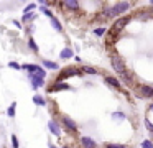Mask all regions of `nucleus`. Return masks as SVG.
Instances as JSON below:
<instances>
[{
  "instance_id": "nucleus-12",
  "label": "nucleus",
  "mask_w": 153,
  "mask_h": 148,
  "mask_svg": "<svg viewBox=\"0 0 153 148\" xmlns=\"http://www.w3.org/2000/svg\"><path fill=\"white\" fill-rule=\"evenodd\" d=\"M79 143L82 148H97L96 140H92L91 137H86V135H82V137L79 138Z\"/></svg>"
},
{
  "instance_id": "nucleus-19",
  "label": "nucleus",
  "mask_w": 153,
  "mask_h": 148,
  "mask_svg": "<svg viewBox=\"0 0 153 148\" xmlns=\"http://www.w3.org/2000/svg\"><path fill=\"white\" fill-rule=\"evenodd\" d=\"M112 120H115V122H120V120H125L127 118V115H125V112H120V110H117V112H114L112 115Z\"/></svg>"
},
{
  "instance_id": "nucleus-4",
  "label": "nucleus",
  "mask_w": 153,
  "mask_h": 148,
  "mask_svg": "<svg viewBox=\"0 0 153 148\" xmlns=\"http://www.w3.org/2000/svg\"><path fill=\"white\" fill-rule=\"evenodd\" d=\"M45 79H46V76H43V74H28V81L31 82V87H33L35 91L43 87Z\"/></svg>"
},
{
  "instance_id": "nucleus-6",
  "label": "nucleus",
  "mask_w": 153,
  "mask_h": 148,
  "mask_svg": "<svg viewBox=\"0 0 153 148\" xmlns=\"http://www.w3.org/2000/svg\"><path fill=\"white\" fill-rule=\"evenodd\" d=\"M114 12H115V16H123V13H127L130 10V2H117L114 3Z\"/></svg>"
},
{
  "instance_id": "nucleus-34",
  "label": "nucleus",
  "mask_w": 153,
  "mask_h": 148,
  "mask_svg": "<svg viewBox=\"0 0 153 148\" xmlns=\"http://www.w3.org/2000/svg\"><path fill=\"white\" fill-rule=\"evenodd\" d=\"M48 147H50V148H58V147H56V145H54V143H48Z\"/></svg>"
},
{
  "instance_id": "nucleus-2",
  "label": "nucleus",
  "mask_w": 153,
  "mask_h": 148,
  "mask_svg": "<svg viewBox=\"0 0 153 148\" xmlns=\"http://www.w3.org/2000/svg\"><path fill=\"white\" fill-rule=\"evenodd\" d=\"M130 20H132L130 16H119V18H115V22L112 23V26H110L109 35L110 36H119L120 33L123 31V28L130 23Z\"/></svg>"
},
{
  "instance_id": "nucleus-7",
  "label": "nucleus",
  "mask_w": 153,
  "mask_h": 148,
  "mask_svg": "<svg viewBox=\"0 0 153 148\" xmlns=\"http://www.w3.org/2000/svg\"><path fill=\"white\" fill-rule=\"evenodd\" d=\"M46 91L50 92V94H53V92H59V91H71V86L68 84V82H56L54 81L53 84L48 86Z\"/></svg>"
},
{
  "instance_id": "nucleus-11",
  "label": "nucleus",
  "mask_w": 153,
  "mask_h": 148,
  "mask_svg": "<svg viewBox=\"0 0 153 148\" xmlns=\"http://www.w3.org/2000/svg\"><path fill=\"white\" fill-rule=\"evenodd\" d=\"M104 82H105L107 86H110V87L117 89V91L122 89V82H120L117 77H114V76H105V77H104Z\"/></svg>"
},
{
  "instance_id": "nucleus-24",
  "label": "nucleus",
  "mask_w": 153,
  "mask_h": 148,
  "mask_svg": "<svg viewBox=\"0 0 153 148\" xmlns=\"http://www.w3.org/2000/svg\"><path fill=\"white\" fill-rule=\"evenodd\" d=\"M40 13H41V15H45V16H48L50 20L54 16V15H53V12H51V10L48 8L46 5H41V7H40Z\"/></svg>"
},
{
  "instance_id": "nucleus-1",
  "label": "nucleus",
  "mask_w": 153,
  "mask_h": 148,
  "mask_svg": "<svg viewBox=\"0 0 153 148\" xmlns=\"http://www.w3.org/2000/svg\"><path fill=\"white\" fill-rule=\"evenodd\" d=\"M79 76H82L81 68L68 66V68H64L59 71V74H58V77H56V82H64V79H68V77H79Z\"/></svg>"
},
{
  "instance_id": "nucleus-35",
  "label": "nucleus",
  "mask_w": 153,
  "mask_h": 148,
  "mask_svg": "<svg viewBox=\"0 0 153 148\" xmlns=\"http://www.w3.org/2000/svg\"><path fill=\"white\" fill-rule=\"evenodd\" d=\"M63 148H71V147H69V145H64V147H63Z\"/></svg>"
},
{
  "instance_id": "nucleus-26",
  "label": "nucleus",
  "mask_w": 153,
  "mask_h": 148,
  "mask_svg": "<svg viewBox=\"0 0 153 148\" xmlns=\"http://www.w3.org/2000/svg\"><path fill=\"white\" fill-rule=\"evenodd\" d=\"M8 68H10V69H15V71H22V69H23V66L18 64L17 61H10V62H8Z\"/></svg>"
},
{
  "instance_id": "nucleus-15",
  "label": "nucleus",
  "mask_w": 153,
  "mask_h": 148,
  "mask_svg": "<svg viewBox=\"0 0 153 148\" xmlns=\"http://www.w3.org/2000/svg\"><path fill=\"white\" fill-rule=\"evenodd\" d=\"M120 79H122L127 86H130V84H133V81H135V76H133V72L125 71V72H122V74H120Z\"/></svg>"
},
{
  "instance_id": "nucleus-20",
  "label": "nucleus",
  "mask_w": 153,
  "mask_h": 148,
  "mask_svg": "<svg viewBox=\"0 0 153 148\" xmlns=\"http://www.w3.org/2000/svg\"><path fill=\"white\" fill-rule=\"evenodd\" d=\"M81 71H82V74H89V76H96L97 74V69L92 68V66H82Z\"/></svg>"
},
{
  "instance_id": "nucleus-14",
  "label": "nucleus",
  "mask_w": 153,
  "mask_h": 148,
  "mask_svg": "<svg viewBox=\"0 0 153 148\" xmlns=\"http://www.w3.org/2000/svg\"><path fill=\"white\" fill-rule=\"evenodd\" d=\"M100 13H102V16H104L105 20H112V18H115V12H114V7H112V5H110V7H104Z\"/></svg>"
},
{
  "instance_id": "nucleus-10",
  "label": "nucleus",
  "mask_w": 153,
  "mask_h": 148,
  "mask_svg": "<svg viewBox=\"0 0 153 148\" xmlns=\"http://www.w3.org/2000/svg\"><path fill=\"white\" fill-rule=\"evenodd\" d=\"M48 130H50V133L54 135V137H58V138L61 137V125L58 123L56 120H50V122H48Z\"/></svg>"
},
{
  "instance_id": "nucleus-17",
  "label": "nucleus",
  "mask_w": 153,
  "mask_h": 148,
  "mask_svg": "<svg viewBox=\"0 0 153 148\" xmlns=\"http://www.w3.org/2000/svg\"><path fill=\"white\" fill-rule=\"evenodd\" d=\"M31 100H33V104L38 105V107H45V105H46V99H45L43 95H40V94H35Z\"/></svg>"
},
{
  "instance_id": "nucleus-27",
  "label": "nucleus",
  "mask_w": 153,
  "mask_h": 148,
  "mask_svg": "<svg viewBox=\"0 0 153 148\" xmlns=\"http://www.w3.org/2000/svg\"><path fill=\"white\" fill-rule=\"evenodd\" d=\"M104 33H107V28H105V26L94 28V35H96V36H104Z\"/></svg>"
},
{
  "instance_id": "nucleus-13",
  "label": "nucleus",
  "mask_w": 153,
  "mask_h": 148,
  "mask_svg": "<svg viewBox=\"0 0 153 148\" xmlns=\"http://www.w3.org/2000/svg\"><path fill=\"white\" fill-rule=\"evenodd\" d=\"M41 66H43L45 69H48V71H58V69H59V64H58L56 61H51V59H43V61H41Z\"/></svg>"
},
{
  "instance_id": "nucleus-30",
  "label": "nucleus",
  "mask_w": 153,
  "mask_h": 148,
  "mask_svg": "<svg viewBox=\"0 0 153 148\" xmlns=\"http://www.w3.org/2000/svg\"><path fill=\"white\" fill-rule=\"evenodd\" d=\"M140 147L142 148H153V141L152 140H143L142 143H140Z\"/></svg>"
},
{
  "instance_id": "nucleus-25",
  "label": "nucleus",
  "mask_w": 153,
  "mask_h": 148,
  "mask_svg": "<svg viewBox=\"0 0 153 148\" xmlns=\"http://www.w3.org/2000/svg\"><path fill=\"white\" fill-rule=\"evenodd\" d=\"M36 7H38V3H35V2L28 3V5H27V7H25V8H23V15H27V13H33Z\"/></svg>"
},
{
  "instance_id": "nucleus-29",
  "label": "nucleus",
  "mask_w": 153,
  "mask_h": 148,
  "mask_svg": "<svg viewBox=\"0 0 153 148\" xmlns=\"http://www.w3.org/2000/svg\"><path fill=\"white\" fill-rule=\"evenodd\" d=\"M105 148H127V147H125V145H122V143H109V141H107Z\"/></svg>"
},
{
  "instance_id": "nucleus-22",
  "label": "nucleus",
  "mask_w": 153,
  "mask_h": 148,
  "mask_svg": "<svg viewBox=\"0 0 153 148\" xmlns=\"http://www.w3.org/2000/svg\"><path fill=\"white\" fill-rule=\"evenodd\" d=\"M36 20V13H27V15H22V22H25V23H31V22H35Z\"/></svg>"
},
{
  "instance_id": "nucleus-36",
  "label": "nucleus",
  "mask_w": 153,
  "mask_h": 148,
  "mask_svg": "<svg viewBox=\"0 0 153 148\" xmlns=\"http://www.w3.org/2000/svg\"><path fill=\"white\" fill-rule=\"evenodd\" d=\"M150 7H153V0H152V2H150Z\"/></svg>"
},
{
  "instance_id": "nucleus-16",
  "label": "nucleus",
  "mask_w": 153,
  "mask_h": 148,
  "mask_svg": "<svg viewBox=\"0 0 153 148\" xmlns=\"http://www.w3.org/2000/svg\"><path fill=\"white\" fill-rule=\"evenodd\" d=\"M74 56H76V54H74V51L71 48H63V49H61V53H59V58L61 59H73Z\"/></svg>"
},
{
  "instance_id": "nucleus-18",
  "label": "nucleus",
  "mask_w": 153,
  "mask_h": 148,
  "mask_svg": "<svg viewBox=\"0 0 153 148\" xmlns=\"http://www.w3.org/2000/svg\"><path fill=\"white\" fill-rule=\"evenodd\" d=\"M50 23H51V26H53L58 33L63 31V25H61V22H59V18H58V16H53V18L50 20Z\"/></svg>"
},
{
  "instance_id": "nucleus-33",
  "label": "nucleus",
  "mask_w": 153,
  "mask_h": 148,
  "mask_svg": "<svg viewBox=\"0 0 153 148\" xmlns=\"http://www.w3.org/2000/svg\"><path fill=\"white\" fill-rule=\"evenodd\" d=\"M148 112H152V114H153V104L148 105Z\"/></svg>"
},
{
  "instance_id": "nucleus-31",
  "label": "nucleus",
  "mask_w": 153,
  "mask_h": 148,
  "mask_svg": "<svg viewBox=\"0 0 153 148\" xmlns=\"http://www.w3.org/2000/svg\"><path fill=\"white\" fill-rule=\"evenodd\" d=\"M12 147H13V148H20V143H18V137H17V135H12Z\"/></svg>"
},
{
  "instance_id": "nucleus-21",
  "label": "nucleus",
  "mask_w": 153,
  "mask_h": 148,
  "mask_svg": "<svg viewBox=\"0 0 153 148\" xmlns=\"http://www.w3.org/2000/svg\"><path fill=\"white\" fill-rule=\"evenodd\" d=\"M15 114H17V102H12V104L8 105V109H7V115L10 118H13Z\"/></svg>"
},
{
  "instance_id": "nucleus-28",
  "label": "nucleus",
  "mask_w": 153,
  "mask_h": 148,
  "mask_svg": "<svg viewBox=\"0 0 153 148\" xmlns=\"http://www.w3.org/2000/svg\"><path fill=\"white\" fill-rule=\"evenodd\" d=\"M143 123H145V128H146V130H148L150 133L153 135V122H150V118L146 117L145 120H143Z\"/></svg>"
},
{
  "instance_id": "nucleus-32",
  "label": "nucleus",
  "mask_w": 153,
  "mask_h": 148,
  "mask_svg": "<svg viewBox=\"0 0 153 148\" xmlns=\"http://www.w3.org/2000/svg\"><path fill=\"white\" fill-rule=\"evenodd\" d=\"M13 25H15V26H18V28H22V23L18 22V20H13Z\"/></svg>"
},
{
  "instance_id": "nucleus-37",
  "label": "nucleus",
  "mask_w": 153,
  "mask_h": 148,
  "mask_svg": "<svg viewBox=\"0 0 153 148\" xmlns=\"http://www.w3.org/2000/svg\"><path fill=\"white\" fill-rule=\"evenodd\" d=\"M4 148H5V147H4Z\"/></svg>"
},
{
  "instance_id": "nucleus-9",
  "label": "nucleus",
  "mask_w": 153,
  "mask_h": 148,
  "mask_svg": "<svg viewBox=\"0 0 153 148\" xmlns=\"http://www.w3.org/2000/svg\"><path fill=\"white\" fill-rule=\"evenodd\" d=\"M61 7H64V10H69V12H77L81 8V3L77 0H64L61 2Z\"/></svg>"
},
{
  "instance_id": "nucleus-8",
  "label": "nucleus",
  "mask_w": 153,
  "mask_h": 148,
  "mask_svg": "<svg viewBox=\"0 0 153 148\" xmlns=\"http://www.w3.org/2000/svg\"><path fill=\"white\" fill-rule=\"evenodd\" d=\"M138 95L140 97H145V99H153V87L152 86H146V84H142L138 86Z\"/></svg>"
},
{
  "instance_id": "nucleus-23",
  "label": "nucleus",
  "mask_w": 153,
  "mask_h": 148,
  "mask_svg": "<svg viewBox=\"0 0 153 148\" xmlns=\"http://www.w3.org/2000/svg\"><path fill=\"white\" fill-rule=\"evenodd\" d=\"M28 48H30L33 53H40V48H38L36 41L33 39V36H30V38H28Z\"/></svg>"
},
{
  "instance_id": "nucleus-5",
  "label": "nucleus",
  "mask_w": 153,
  "mask_h": 148,
  "mask_svg": "<svg viewBox=\"0 0 153 148\" xmlns=\"http://www.w3.org/2000/svg\"><path fill=\"white\" fill-rule=\"evenodd\" d=\"M61 127H64L68 132H77V123L68 115H61Z\"/></svg>"
},
{
  "instance_id": "nucleus-3",
  "label": "nucleus",
  "mask_w": 153,
  "mask_h": 148,
  "mask_svg": "<svg viewBox=\"0 0 153 148\" xmlns=\"http://www.w3.org/2000/svg\"><path fill=\"white\" fill-rule=\"evenodd\" d=\"M110 66H112V69L117 72V74H122V72H125V71H127L123 58L119 54V53H115V51L110 53Z\"/></svg>"
}]
</instances>
